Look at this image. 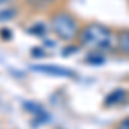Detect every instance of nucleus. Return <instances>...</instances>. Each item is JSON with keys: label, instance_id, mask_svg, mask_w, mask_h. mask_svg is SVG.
<instances>
[{"label": "nucleus", "instance_id": "nucleus-1", "mask_svg": "<svg viewBox=\"0 0 129 129\" xmlns=\"http://www.w3.org/2000/svg\"><path fill=\"white\" fill-rule=\"evenodd\" d=\"M114 31L100 24V22H88L84 26H81L79 35H78V43L79 47L89 50H96V52H107L112 50L114 47Z\"/></svg>", "mask_w": 129, "mask_h": 129}, {"label": "nucleus", "instance_id": "nucleus-2", "mask_svg": "<svg viewBox=\"0 0 129 129\" xmlns=\"http://www.w3.org/2000/svg\"><path fill=\"white\" fill-rule=\"evenodd\" d=\"M50 29L53 31V35L59 40L72 43V41L78 40L81 22L69 10H55L50 16Z\"/></svg>", "mask_w": 129, "mask_h": 129}, {"label": "nucleus", "instance_id": "nucleus-3", "mask_svg": "<svg viewBox=\"0 0 129 129\" xmlns=\"http://www.w3.org/2000/svg\"><path fill=\"white\" fill-rule=\"evenodd\" d=\"M31 69L47 74V76H53V78H78V74L72 69H66V67H59V66H52V64H38V66H31Z\"/></svg>", "mask_w": 129, "mask_h": 129}, {"label": "nucleus", "instance_id": "nucleus-4", "mask_svg": "<svg viewBox=\"0 0 129 129\" xmlns=\"http://www.w3.org/2000/svg\"><path fill=\"white\" fill-rule=\"evenodd\" d=\"M129 100V93L124 88H117L114 91H110L109 95L103 100V105L105 107H115V105H122Z\"/></svg>", "mask_w": 129, "mask_h": 129}, {"label": "nucleus", "instance_id": "nucleus-5", "mask_svg": "<svg viewBox=\"0 0 129 129\" xmlns=\"http://www.w3.org/2000/svg\"><path fill=\"white\" fill-rule=\"evenodd\" d=\"M115 45H117V50L120 53H124L126 57H129V29H122L117 33Z\"/></svg>", "mask_w": 129, "mask_h": 129}, {"label": "nucleus", "instance_id": "nucleus-6", "mask_svg": "<svg viewBox=\"0 0 129 129\" xmlns=\"http://www.w3.org/2000/svg\"><path fill=\"white\" fill-rule=\"evenodd\" d=\"M59 0H26V4L36 10H45L48 7H53Z\"/></svg>", "mask_w": 129, "mask_h": 129}, {"label": "nucleus", "instance_id": "nucleus-7", "mask_svg": "<svg viewBox=\"0 0 129 129\" xmlns=\"http://www.w3.org/2000/svg\"><path fill=\"white\" fill-rule=\"evenodd\" d=\"M86 62H88V64H95V66H100V64H103V62H105V55H103V52H96V50H91V53H89L88 57H86Z\"/></svg>", "mask_w": 129, "mask_h": 129}, {"label": "nucleus", "instance_id": "nucleus-8", "mask_svg": "<svg viewBox=\"0 0 129 129\" xmlns=\"http://www.w3.org/2000/svg\"><path fill=\"white\" fill-rule=\"evenodd\" d=\"M28 33H31L33 36H40V38H45V33H47V26L43 22H35L31 28H28Z\"/></svg>", "mask_w": 129, "mask_h": 129}, {"label": "nucleus", "instance_id": "nucleus-9", "mask_svg": "<svg viewBox=\"0 0 129 129\" xmlns=\"http://www.w3.org/2000/svg\"><path fill=\"white\" fill-rule=\"evenodd\" d=\"M22 109L26 110V112H29V114H33V115H36V114H40V112L45 110L40 103H35V102H24L22 103Z\"/></svg>", "mask_w": 129, "mask_h": 129}, {"label": "nucleus", "instance_id": "nucleus-10", "mask_svg": "<svg viewBox=\"0 0 129 129\" xmlns=\"http://www.w3.org/2000/svg\"><path fill=\"white\" fill-rule=\"evenodd\" d=\"M17 16V9L16 7H5L0 9V21H10Z\"/></svg>", "mask_w": 129, "mask_h": 129}, {"label": "nucleus", "instance_id": "nucleus-11", "mask_svg": "<svg viewBox=\"0 0 129 129\" xmlns=\"http://www.w3.org/2000/svg\"><path fill=\"white\" fill-rule=\"evenodd\" d=\"M78 50H79V43H78V45H69L67 48L62 50V57H69V55H72V53H76Z\"/></svg>", "mask_w": 129, "mask_h": 129}, {"label": "nucleus", "instance_id": "nucleus-12", "mask_svg": "<svg viewBox=\"0 0 129 129\" xmlns=\"http://www.w3.org/2000/svg\"><path fill=\"white\" fill-rule=\"evenodd\" d=\"M0 36H2V40L9 41V40H12V31L7 29V28H2L0 29Z\"/></svg>", "mask_w": 129, "mask_h": 129}, {"label": "nucleus", "instance_id": "nucleus-13", "mask_svg": "<svg viewBox=\"0 0 129 129\" xmlns=\"http://www.w3.org/2000/svg\"><path fill=\"white\" fill-rule=\"evenodd\" d=\"M31 55H33V57H45V55H47V52H43V48L35 47V48H31Z\"/></svg>", "mask_w": 129, "mask_h": 129}, {"label": "nucleus", "instance_id": "nucleus-14", "mask_svg": "<svg viewBox=\"0 0 129 129\" xmlns=\"http://www.w3.org/2000/svg\"><path fill=\"white\" fill-rule=\"evenodd\" d=\"M117 129H129V117L126 120H122L119 126H117Z\"/></svg>", "mask_w": 129, "mask_h": 129}, {"label": "nucleus", "instance_id": "nucleus-15", "mask_svg": "<svg viewBox=\"0 0 129 129\" xmlns=\"http://www.w3.org/2000/svg\"><path fill=\"white\" fill-rule=\"evenodd\" d=\"M14 0H0V5H7V4H12Z\"/></svg>", "mask_w": 129, "mask_h": 129}]
</instances>
